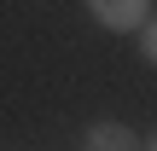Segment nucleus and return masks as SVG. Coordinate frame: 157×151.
I'll use <instances>...</instances> for the list:
<instances>
[{
    "label": "nucleus",
    "mask_w": 157,
    "mask_h": 151,
    "mask_svg": "<svg viewBox=\"0 0 157 151\" xmlns=\"http://www.w3.org/2000/svg\"><path fill=\"white\" fill-rule=\"evenodd\" d=\"M87 12H93V23H105V29H134L140 17H151V0H87Z\"/></svg>",
    "instance_id": "obj_1"
},
{
    "label": "nucleus",
    "mask_w": 157,
    "mask_h": 151,
    "mask_svg": "<svg viewBox=\"0 0 157 151\" xmlns=\"http://www.w3.org/2000/svg\"><path fill=\"white\" fill-rule=\"evenodd\" d=\"M82 145L87 151H122V145H146V140H134L122 122H93V128L82 134Z\"/></svg>",
    "instance_id": "obj_2"
},
{
    "label": "nucleus",
    "mask_w": 157,
    "mask_h": 151,
    "mask_svg": "<svg viewBox=\"0 0 157 151\" xmlns=\"http://www.w3.org/2000/svg\"><path fill=\"white\" fill-rule=\"evenodd\" d=\"M134 29H140V52H146V58H157V29H151V17H140Z\"/></svg>",
    "instance_id": "obj_3"
}]
</instances>
